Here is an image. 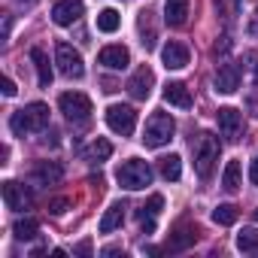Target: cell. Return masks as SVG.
Returning <instances> with one entry per match:
<instances>
[{
  "label": "cell",
  "instance_id": "obj_1",
  "mask_svg": "<svg viewBox=\"0 0 258 258\" xmlns=\"http://www.w3.org/2000/svg\"><path fill=\"white\" fill-rule=\"evenodd\" d=\"M191 152H195V173L207 182L213 176V167L219 161V140L207 131H201L195 140H191Z\"/></svg>",
  "mask_w": 258,
  "mask_h": 258
},
{
  "label": "cell",
  "instance_id": "obj_2",
  "mask_svg": "<svg viewBox=\"0 0 258 258\" xmlns=\"http://www.w3.org/2000/svg\"><path fill=\"white\" fill-rule=\"evenodd\" d=\"M46 124H49V106L40 100L28 103L25 109L13 112V118H10V127H13L16 137H25L28 131H46Z\"/></svg>",
  "mask_w": 258,
  "mask_h": 258
},
{
  "label": "cell",
  "instance_id": "obj_3",
  "mask_svg": "<svg viewBox=\"0 0 258 258\" xmlns=\"http://www.w3.org/2000/svg\"><path fill=\"white\" fill-rule=\"evenodd\" d=\"M173 131H176V121L170 112H152L146 121V131H143V143L149 149H161L173 140Z\"/></svg>",
  "mask_w": 258,
  "mask_h": 258
},
{
  "label": "cell",
  "instance_id": "obj_4",
  "mask_svg": "<svg viewBox=\"0 0 258 258\" xmlns=\"http://www.w3.org/2000/svg\"><path fill=\"white\" fill-rule=\"evenodd\" d=\"M115 179H118V185L127 188V191H140V188L152 185V167H149L146 161H140V158H131V161H124V164L115 170Z\"/></svg>",
  "mask_w": 258,
  "mask_h": 258
},
{
  "label": "cell",
  "instance_id": "obj_5",
  "mask_svg": "<svg viewBox=\"0 0 258 258\" xmlns=\"http://www.w3.org/2000/svg\"><path fill=\"white\" fill-rule=\"evenodd\" d=\"M106 124H109L112 134L131 137L134 127H137V109L124 106V103H112V106H106Z\"/></svg>",
  "mask_w": 258,
  "mask_h": 258
},
{
  "label": "cell",
  "instance_id": "obj_6",
  "mask_svg": "<svg viewBox=\"0 0 258 258\" xmlns=\"http://www.w3.org/2000/svg\"><path fill=\"white\" fill-rule=\"evenodd\" d=\"M58 109L70 121H88L91 118V97L82 94V91H64L58 97Z\"/></svg>",
  "mask_w": 258,
  "mask_h": 258
},
{
  "label": "cell",
  "instance_id": "obj_7",
  "mask_svg": "<svg viewBox=\"0 0 258 258\" xmlns=\"http://www.w3.org/2000/svg\"><path fill=\"white\" fill-rule=\"evenodd\" d=\"M55 64H58V70H61L67 79H79V76L85 73L82 55H79L70 43H58V46H55Z\"/></svg>",
  "mask_w": 258,
  "mask_h": 258
},
{
  "label": "cell",
  "instance_id": "obj_8",
  "mask_svg": "<svg viewBox=\"0 0 258 258\" xmlns=\"http://www.w3.org/2000/svg\"><path fill=\"white\" fill-rule=\"evenodd\" d=\"M216 121H219V131H222V137H225L228 143H234V140L240 137V131H243V115H240V109H234V106H222V109L216 112Z\"/></svg>",
  "mask_w": 258,
  "mask_h": 258
},
{
  "label": "cell",
  "instance_id": "obj_9",
  "mask_svg": "<svg viewBox=\"0 0 258 258\" xmlns=\"http://www.w3.org/2000/svg\"><path fill=\"white\" fill-rule=\"evenodd\" d=\"M152 85H155V73H152V67H137L134 70V76L127 79V94H131L134 100H146L149 94H152Z\"/></svg>",
  "mask_w": 258,
  "mask_h": 258
},
{
  "label": "cell",
  "instance_id": "obj_10",
  "mask_svg": "<svg viewBox=\"0 0 258 258\" xmlns=\"http://www.w3.org/2000/svg\"><path fill=\"white\" fill-rule=\"evenodd\" d=\"M85 13V4L82 0H58V4L52 7V22L61 25V28H70L73 22H79Z\"/></svg>",
  "mask_w": 258,
  "mask_h": 258
},
{
  "label": "cell",
  "instance_id": "obj_11",
  "mask_svg": "<svg viewBox=\"0 0 258 258\" xmlns=\"http://www.w3.org/2000/svg\"><path fill=\"white\" fill-rule=\"evenodd\" d=\"M4 204H7V210L22 213V210H28V207H31V195H28V188H25L22 182L7 179V182H4Z\"/></svg>",
  "mask_w": 258,
  "mask_h": 258
},
{
  "label": "cell",
  "instance_id": "obj_12",
  "mask_svg": "<svg viewBox=\"0 0 258 258\" xmlns=\"http://www.w3.org/2000/svg\"><path fill=\"white\" fill-rule=\"evenodd\" d=\"M188 46L185 43H176V40H170V43H164V49H161V61H164V67L167 70H182V67H188Z\"/></svg>",
  "mask_w": 258,
  "mask_h": 258
},
{
  "label": "cell",
  "instance_id": "obj_13",
  "mask_svg": "<svg viewBox=\"0 0 258 258\" xmlns=\"http://www.w3.org/2000/svg\"><path fill=\"white\" fill-rule=\"evenodd\" d=\"M213 85H216L219 94H234V91L240 88V67H237V64H222V67L216 70Z\"/></svg>",
  "mask_w": 258,
  "mask_h": 258
},
{
  "label": "cell",
  "instance_id": "obj_14",
  "mask_svg": "<svg viewBox=\"0 0 258 258\" xmlns=\"http://www.w3.org/2000/svg\"><path fill=\"white\" fill-rule=\"evenodd\" d=\"M97 61L106 67V70H124L127 64H131V52H127L124 46H103Z\"/></svg>",
  "mask_w": 258,
  "mask_h": 258
},
{
  "label": "cell",
  "instance_id": "obj_15",
  "mask_svg": "<svg viewBox=\"0 0 258 258\" xmlns=\"http://www.w3.org/2000/svg\"><path fill=\"white\" fill-rule=\"evenodd\" d=\"M31 176H34L37 185H58V182L64 179V167H61L58 161H40Z\"/></svg>",
  "mask_w": 258,
  "mask_h": 258
},
{
  "label": "cell",
  "instance_id": "obj_16",
  "mask_svg": "<svg viewBox=\"0 0 258 258\" xmlns=\"http://www.w3.org/2000/svg\"><path fill=\"white\" fill-rule=\"evenodd\" d=\"M195 240H198V228H188V225H182V228H176V231L167 237L164 249H167V252H182V249L195 246Z\"/></svg>",
  "mask_w": 258,
  "mask_h": 258
},
{
  "label": "cell",
  "instance_id": "obj_17",
  "mask_svg": "<svg viewBox=\"0 0 258 258\" xmlns=\"http://www.w3.org/2000/svg\"><path fill=\"white\" fill-rule=\"evenodd\" d=\"M164 22L170 28H182L188 22V0H167L164 4Z\"/></svg>",
  "mask_w": 258,
  "mask_h": 258
},
{
  "label": "cell",
  "instance_id": "obj_18",
  "mask_svg": "<svg viewBox=\"0 0 258 258\" xmlns=\"http://www.w3.org/2000/svg\"><path fill=\"white\" fill-rule=\"evenodd\" d=\"M164 100H167L170 106L188 109V106H191V91H188L182 82H167V85H164Z\"/></svg>",
  "mask_w": 258,
  "mask_h": 258
},
{
  "label": "cell",
  "instance_id": "obj_19",
  "mask_svg": "<svg viewBox=\"0 0 258 258\" xmlns=\"http://www.w3.org/2000/svg\"><path fill=\"white\" fill-rule=\"evenodd\" d=\"M124 204L121 201H115V204H109L106 207V213H103V219H100V234H112L115 228H121V222H124Z\"/></svg>",
  "mask_w": 258,
  "mask_h": 258
},
{
  "label": "cell",
  "instance_id": "obj_20",
  "mask_svg": "<svg viewBox=\"0 0 258 258\" xmlns=\"http://www.w3.org/2000/svg\"><path fill=\"white\" fill-rule=\"evenodd\" d=\"M31 61H34V67H37V79H40V85H43V88H49V85H52L49 55H46L43 49H31Z\"/></svg>",
  "mask_w": 258,
  "mask_h": 258
},
{
  "label": "cell",
  "instance_id": "obj_21",
  "mask_svg": "<svg viewBox=\"0 0 258 258\" xmlns=\"http://www.w3.org/2000/svg\"><path fill=\"white\" fill-rule=\"evenodd\" d=\"M158 170H161V176H164L167 182H176V179L182 176V158H179V155H164V158L158 161Z\"/></svg>",
  "mask_w": 258,
  "mask_h": 258
},
{
  "label": "cell",
  "instance_id": "obj_22",
  "mask_svg": "<svg viewBox=\"0 0 258 258\" xmlns=\"http://www.w3.org/2000/svg\"><path fill=\"white\" fill-rule=\"evenodd\" d=\"M240 176H243L240 161H228L225 164V173H222V188L225 191H237L240 188Z\"/></svg>",
  "mask_w": 258,
  "mask_h": 258
},
{
  "label": "cell",
  "instance_id": "obj_23",
  "mask_svg": "<svg viewBox=\"0 0 258 258\" xmlns=\"http://www.w3.org/2000/svg\"><path fill=\"white\" fill-rule=\"evenodd\" d=\"M37 234H40V222L37 219H19L13 225V237L16 240H34Z\"/></svg>",
  "mask_w": 258,
  "mask_h": 258
},
{
  "label": "cell",
  "instance_id": "obj_24",
  "mask_svg": "<svg viewBox=\"0 0 258 258\" xmlns=\"http://www.w3.org/2000/svg\"><path fill=\"white\" fill-rule=\"evenodd\" d=\"M237 249L246 252V255H258V231L243 228V231L237 234Z\"/></svg>",
  "mask_w": 258,
  "mask_h": 258
},
{
  "label": "cell",
  "instance_id": "obj_25",
  "mask_svg": "<svg viewBox=\"0 0 258 258\" xmlns=\"http://www.w3.org/2000/svg\"><path fill=\"white\" fill-rule=\"evenodd\" d=\"M118 25H121V19H118L115 10H100V13H97V31H103V34H115Z\"/></svg>",
  "mask_w": 258,
  "mask_h": 258
},
{
  "label": "cell",
  "instance_id": "obj_26",
  "mask_svg": "<svg viewBox=\"0 0 258 258\" xmlns=\"http://www.w3.org/2000/svg\"><path fill=\"white\" fill-rule=\"evenodd\" d=\"M237 216H240V210H237L234 204H219V207L213 210V222H216V225H234Z\"/></svg>",
  "mask_w": 258,
  "mask_h": 258
},
{
  "label": "cell",
  "instance_id": "obj_27",
  "mask_svg": "<svg viewBox=\"0 0 258 258\" xmlns=\"http://www.w3.org/2000/svg\"><path fill=\"white\" fill-rule=\"evenodd\" d=\"M109 155H112V143L103 140V137H97V140L91 143V149H88V158H91V161H106Z\"/></svg>",
  "mask_w": 258,
  "mask_h": 258
},
{
  "label": "cell",
  "instance_id": "obj_28",
  "mask_svg": "<svg viewBox=\"0 0 258 258\" xmlns=\"http://www.w3.org/2000/svg\"><path fill=\"white\" fill-rule=\"evenodd\" d=\"M161 207H164V198H161V195H152V198H149V204L140 210V216H158V213H161Z\"/></svg>",
  "mask_w": 258,
  "mask_h": 258
},
{
  "label": "cell",
  "instance_id": "obj_29",
  "mask_svg": "<svg viewBox=\"0 0 258 258\" xmlns=\"http://www.w3.org/2000/svg\"><path fill=\"white\" fill-rule=\"evenodd\" d=\"M67 207H70V201H67V198H55V201L49 204V213H52V216H64V213H67Z\"/></svg>",
  "mask_w": 258,
  "mask_h": 258
},
{
  "label": "cell",
  "instance_id": "obj_30",
  "mask_svg": "<svg viewBox=\"0 0 258 258\" xmlns=\"http://www.w3.org/2000/svg\"><path fill=\"white\" fill-rule=\"evenodd\" d=\"M0 85H4V94H7V97H16L19 88H16V82H13L10 76H4V82H0Z\"/></svg>",
  "mask_w": 258,
  "mask_h": 258
},
{
  "label": "cell",
  "instance_id": "obj_31",
  "mask_svg": "<svg viewBox=\"0 0 258 258\" xmlns=\"http://www.w3.org/2000/svg\"><path fill=\"white\" fill-rule=\"evenodd\" d=\"M249 179L258 185V158H252V164H249Z\"/></svg>",
  "mask_w": 258,
  "mask_h": 258
},
{
  "label": "cell",
  "instance_id": "obj_32",
  "mask_svg": "<svg viewBox=\"0 0 258 258\" xmlns=\"http://www.w3.org/2000/svg\"><path fill=\"white\" fill-rule=\"evenodd\" d=\"M76 252H79V255H91V243H88V240H82V243L76 246Z\"/></svg>",
  "mask_w": 258,
  "mask_h": 258
},
{
  "label": "cell",
  "instance_id": "obj_33",
  "mask_svg": "<svg viewBox=\"0 0 258 258\" xmlns=\"http://www.w3.org/2000/svg\"><path fill=\"white\" fill-rule=\"evenodd\" d=\"M100 255H106V258H109V255H124V252H121V249H115V246H106Z\"/></svg>",
  "mask_w": 258,
  "mask_h": 258
},
{
  "label": "cell",
  "instance_id": "obj_34",
  "mask_svg": "<svg viewBox=\"0 0 258 258\" xmlns=\"http://www.w3.org/2000/svg\"><path fill=\"white\" fill-rule=\"evenodd\" d=\"M10 28H13V22H10V16H7V19H4V40L10 37Z\"/></svg>",
  "mask_w": 258,
  "mask_h": 258
},
{
  "label": "cell",
  "instance_id": "obj_35",
  "mask_svg": "<svg viewBox=\"0 0 258 258\" xmlns=\"http://www.w3.org/2000/svg\"><path fill=\"white\" fill-rule=\"evenodd\" d=\"M255 85H258V64H255Z\"/></svg>",
  "mask_w": 258,
  "mask_h": 258
},
{
  "label": "cell",
  "instance_id": "obj_36",
  "mask_svg": "<svg viewBox=\"0 0 258 258\" xmlns=\"http://www.w3.org/2000/svg\"><path fill=\"white\" fill-rule=\"evenodd\" d=\"M255 222H258V210H255Z\"/></svg>",
  "mask_w": 258,
  "mask_h": 258
}]
</instances>
